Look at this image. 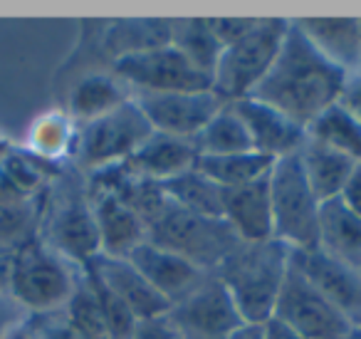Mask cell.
I'll return each instance as SVG.
<instances>
[{
  "label": "cell",
  "mask_w": 361,
  "mask_h": 339,
  "mask_svg": "<svg viewBox=\"0 0 361 339\" xmlns=\"http://www.w3.org/2000/svg\"><path fill=\"white\" fill-rule=\"evenodd\" d=\"M344 82L346 72L331 65L307 40L297 23L290 20L280 55L252 97L280 109L307 129L322 112L341 100Z\"/></svg>",
  "instance_id": "6da1fadb"
},
{
  "label": "cell",
  "mask_w": 361,
  "mask_h": 339,
  "mask_svg": "<svg viewBox=\"0 0 361 339\" xmlns=\"http://www.w3.org/2000/svg\"><path fill=\"white\" fill-rule=\"evenodd\" d=\"M290 270V248L280 240L240 243L213 273L226 285L245 322L265 324Z\"/></svg>",
  "instance_id": "7a4b0ae2"
},
{
  "label": "cell",
  "mask_w": 361,
  "mask_h": 339,
  "mask_svg": "<svg viewBox=\"0 0 361 339\" xmlns=\"http://www.w3.org/2000/svg\"><path fill=\"white\" fill-rule=\"evenodd\" d=\"M6 263V292L25 314H57L72 297L80 280V268L57 255L37 235L18 248Z\"/></svg>",
  "instance_id": "3957f363"
},
{
  "label": "cell",
  "mask_w": 361,
  "mask_h": 339,
  "mask_svg": "<svg viewBox=\"0 0 361 339\" xmlns=\"http://www.w3.org/2000/svg\"><path fill=\"white\" fill-rule=\"evenodd\" d=\"M287 30H290V20L257 18L245 35L223 47L213 70V92L228 105L255 95L280 55Z\"/></svg>",
  "instance_id": "277c9868"
},
{
  "label": "cell",
  "mask_w": 361,
  "mask_h": 339,
  "mask_svg": "<svg viewBox=\"0 0 361 339\" xmlns=\"http://www.w3.org/2000/svg\"><path fill=\"white\" fill-rule=\"evenodd\" d=\"M146 240L183 255L206 273H213L240 245V240L223 220L188 213L166 198V194L154 213L146 218Z\"/></svg>",
  "instance_id": "5b68a950"
},
{
  "label": "cell",
  "mask_w": 361,
  "mask_h": 339,
  "mask_svg": "<svg viewBox=\"0 0 361 339\" xmlns=\"http://www.w3.org/2000/svg\"><path fill=\"white\" fill-rule=\"evenodd\" d=\"M270 201L275 240L290 250L317 248V223H319V198L310 189L297 154L282 156L270 169Z\"/></svg>",
  "instance_id": "8992f818"
},
{
  "label": "cell",
  "mask_w": 361,
  "mask_h": 339,
  "mask_svg": "<svg viewBox=\"0 0 361 339\" xmlns=\"http://www.w3.org/2000/svg\"><path fill=\"white\" fill-rule=\"evenodd\" d=\"M111 75L134 95H169V92L213 90V80L201 72L171 42L124 55L111 65Z\"/></svg>",
  "instance_id": "52a82bcc"
},
{
  "label": "cell",
  "mask_w": 361,
  "mask_h": 339,
  "mask_svg": "<svg viewBox=\"0 0 361 339\" xmlns=\"http://www.w3.org/2000/svg\"><path fill=\"white\" fill-rule=\"evenodd\" d=\"M151 134L154 129L149 119L131 97L111 114L80 126L75 161L87 174L111 169V166L124 164Z\"/></svg>",
  "instance_id": "ba28073f"
},
{
  "label": "cell",
  "mask_w": 361,
  "mask_h": 339,
  "mask_svg": "<svg viewBox=\"0 0 361 339\" xmlns=\"http://www.w3.org/2000/svg\"><path fill=\"white\" fill-rule=\"evenodd\" d=\"M270 319L285 324L305 339H341L351 327H356L329 297H324L292 265V260Z\"/></svg>",
  "instance_id": "9c48e42d"
},
{
  "label": "cell",
  "mask_w": 361,
  "mask_h": 339,
  "mask_svg": "<svg viewBox=\"0 0 361 339\" xmlns=\"http://www.w3.org/2000/svg\"><path fill=\"white\" fill-rule=\"evenodd\" d=\"M166 319L180 339H231L245 322L216 273H208L191 292L176 299Z\"/></svg>",
  "instance_id": "30bf717a"
},
{
  "label": "cell",
  "mask_w": 361,
  "mask_h": 339,
  "mask_svg": "<svg viewBox=\"0 0 361 339\" xmlns=\"http://www.w3.org/2000/svg\"><path fill=\"white\" fill-rule=\"evenodd\" d=\"M156 134L193 141L201 129L228 105L213 90L169 92V95H134Z\"/></svg>",
  "instance_id": "8fae6325"
},
{
  "label": "cell",
  "mask_w": 361,
  "mask_h": 339,
  "mask_svg": "<svg viewBox=\"0 0 361 339\" xmlns=\"http://www.w3.org/2000/svg\"><path fill=\"white\" fill-rule=\"evenodd\" d=\"M57 255L72 263L75 268H87L102 255L99 230L92 213L90 198L70 196L60 201L57 208L47 213L45 235H40Z\"/></svg>",
  "instance_id": "7c38bea8"
},
{
  "label": "cell",
  "mask_w": 361,
  "mask_h": 339,
  "mask_svg": "<svg viewBox=\"0 0 361 339\" xmlns=\"http://www.w3.org/2000/svg\"><path fill=\"white\" fill-rule=\"evenodd\" d=\"M231 105L245 124L255 151L275 161L282 159V156L300 154L302 144L307 139V129L302 124H297L295 119L282 114L280 109L255 100V97H245V100L231 102Z\"/></svg>",
  "instance_id": "4fadbf2b"
},
{
  "label": "cell",
  "mask_w": 361,
  "mask_h": 339,
  "mask_svg": "<svg viewBox=\"0 0 361 339\" xmlns=\"http://www.w3.org/2000/svg\"><path fill=\"white\" fill-rule=\"evenodd\" d=\"M290 260L324 297H329L354 324H361V273L329 258L322 250H290Z\"/></svg>",
  "instance_id": "5bb4252c"
},
{
  "label": "cell",
  "mask_w": 361,
  "mask_h": 339,
  "mask_svg": "<svg viewBox=\"0 0 361 339\" xmlns=\"http://www.w3.org/2000/svg\"><path fill=\"white\" fill-rule=\"evenodd\" d=\"M126 260L139 270L141 278L161 297L169 299V304H173L176 299L188 295L208 275L206 270L193 265L183 255L173 253L169 248H161V245L151 243V240H144Z\"/></svg>",
  "instance_id": "9a60e30c"
},
{
  "label": "cell",
  "mask_w": 361,
  "mask_h": 339,
  "mask_svg": "<svg viewBox=\"0 0 361 339\" xmlns=\"http://www.w3.org/2000/svg\"><path fill=\"white\" fill-rule=\"evenodd\" d=\"M87 198L92 203V213H94L97 230H99L102 255H106V258H129L149 238L141 215L116 194L90 189Z\"/></svg>",
  "instance_id": "2e32d148"
},
{
  "label": "cell",
  "mask_w": 361,
  "mask_h": 339,
  "mask_svg": "<svg viewBox=\"0 0 361 339\" xmlns=\"http://www.w3.org/2000/svg\"><path fill=\"white\" fill-rule=\"evenodd\" d=\"M267 176L252 181V184L226 191V198H223V223L233 230V235L240 243H267V240H275L270 181H267Z\"/></svg>",
  "instance_id": "e0dca14e"
},
{
  "label": "cell",
  "mask_w": 361,
  "mask_h": 339,
  "mask_svg": "<svg viewBox=\"0 0 361 339\" xmlns=\"http://www.w3.org/2000/svg\"><path fill=\"white\" fill-rule=\"evenodd\" d=\"M196 146L193 141L176 139L166 134H151L124 164H119L129 176L149 184H166L176 176L186 174L196 166Z\"/></svg>",
  "instance_id": "ac0fdd59"
},
{
  "label": "cell",
  "mask_w": 361,
  "mask_h": 339,
  "mask_svg": "<svg viewBox=\"0 0 361 339\" xmlns=\"http://www.w3.org/2000/svg\"><path fill=\"white\" fill-rule=\"evenodd\" d=\"M87 268L126 304V309L134 314L136 322L164 317L169 312L171 307L169 299L161 297L126 258H106V255H99Z\"/></svg>",
  "instance_id": "d6986e66"
},
{
  "label": "cell",
  "mask_w": 361,
  "mask_h": 339,
  "mask_svg": "<svg viewBox=\"0 0 361 339\" xmlns=\"http://www.w3.org/2000/svg\"><path fill=\"white\" fill-rule=\"evenodd\" d=\"M305 37L346 75L361 67V20L356 18H307L295 20Z\"/></svg>",
  "instance_id": "ffe728a7"
},
{
  "label": "cell",
  "mask_w": 361,
  "mask_h": 339,
  "mask_svg": "<svg viewBox=\"0 0 361 339\" xmlns=\"http://www.w3.org/2000/svg\"><path fill=\"white\" fill-rule=\"evenodd\" d=\"M317 250L361 273V215L346 208L339 198L322 203Z\"/></svg>",
  "instance_id": "44dd1931"
},
{
  "label": "cell",
  "mask_w": 361,
  "mask_h": 339,
  "mask_svg": "<svg viewBox=\"0 0 361 339\" xmlns=\"http://www.w3.org/2000/svg\"><path fill=\"white\" fill-rule=\"evenodd\" d=\"M77 139H80V124L65 109H47L30 121L23 149L35 159L60 169L65 161L75 159Z\"/></svg>",
  "instance_id": "7402d4cb"
},
{
  "label": "cell",
  "mask_w": 361,
  "mask_h": 339,
  "mask_svg": "<svg viewBox=\"0 0 361 339\" xmlns=\"http://www.w3.org/2000/svg\"><path fill=\"white\" fill-rule=\"evenodd\" d=\"M126 100H131V95L111 72H90L72 85L65 112L82 126L111 114Z\"/></svg>",
  "instance_id": "603a6c76"
},
{
  "label": "cell",
  "mask_w": 361,
  "mask_h": 339,
  "mask_svg": "<svg viewBox=\"0 0 361 339\" xmlns=\"http://www.w3.org/2000/svg\"><path fill=\"white\" fill-rule=\"evenodd\" d=\"M297 159H300L302 174H305L310 189L314 191V196L319 198V203L339 198L351 169L359 164V161L349 159V156L339 154V151L317 144L310 136L302 144Z\"/></svg>",
  "instance_id": "cb8c5ba5"
},
{
  "label": "cell",
  "mask_w": 361,
  "mask_h": 339,
  "mask_svg": "<svg viewBox=\"0 0 361 339\" xmlns=\"http://www.w3.org/2000/svg\"><path fill=\"white\" fill-rule=\"evenodd\" d=\"M171 25L173 20H159V18L106 23L104 35H102V50L109 55L111 65H114L124 55H134V52L171 42Z\"/></svg>",
  "instance_id": "d4e9b609"
},
{
  "label": "cell",
  "mask_w": 361,
  "mask_h": 339,
  "mask_svg": "<svg viewBox=\"0 0 361 339\" xmlns=\"http://www.w3.org/2000/svg\"><path fill=\"white\" fill-rule=\"evenodd\" d=\"M166 198L173 201L178 208L188 210L193 215L211 220H223V198H226V189L213 184L208 176L193 166L186 174L176 176V179L161 184Z\"/></svg>",
  "instance_id": "484cf974"
},
{
  "label": "cell",
  "mask_w": 361,
  "mask_h": 339,
  "mask_svg": "<svg viewBox=\"0 0 361 339\" xmlns=\"http://www.w3.org/2000/svg\"><path fill=\"white\" fill-rule=\"evenodd\" d=\"M272 164H275V159L260 154V151H243V154L228 156H198L196 159V169L226 191L265 179L270 174Z\"/></svg>",
  "instance_id": "4316f807"
},
{
  "label": "cell",
  "mask_w": 361,
  "mask_h": 339,
  "mask_svg": "<svg viewBox=\"0 0 361 339\" xmlns=\"http://www.w3.org/2000/svg\"><path fill=\"white\" fill-rule=\"evenodd\" d=\"M307 136L326 149H334L349 159L361 161V121L341 102L322 112L307 126Z\"/></svg>",
  "instance_id": "83f0119b"
},
{
  "label": "cell",
  "mask_w": 361,
  "mask_h": 339,
  "mask_svg": "<svg viewBox=\"0 0 361 339\" xmlns=\"http://www.w3.org/2000/svg\"><path fill=\"white\" fill-rule=\"evenodd\" d=\"M171 45L178 47L198 70L206 72L213 80V70L218 65L223 45L218 42L208 18H180V20H173V25H171Z\"/></svg>",
  "instance_id": "f1b7e54d"
},
{
  "label": "cell",
  "mask_w": 361,
  "mask_h": 339,
  "mask_svg": "<svg viewBox=\"0 0 361 339\" xmlns=\"http://www.w3.org/2000/svg\"><path fill=\"white\" fill-rule=\"evenodd\" d=\"M198 156H228V154H243V151H255L250 144V136L233 109V105H226L206 126L201 134L193 139Z\"/></svg>",
  "instance_id": "f546056e"
},
{
  "label": "cell",
  "mask_w": 361,
  "mask_h": 339,
  "mask_svg": "<svg viewBox=\"0 0 361 339\" xmlns=\"http://www.w3.org/2000/svg\"><path fill=\"white\" fill-rule=\"evenodd\" d=\"M60 319L77 339H111L109 324L102 312V304L92 290L85 273H80L77 287L67 304L60 309Z\"/></svg>",
  "instance_id": "4dcf8cb0"
},
{
  "label": "cell",
  "mask_w": 361,
  "mask_h": 339,
  "mask_svg": "<svg viewBox=\"0 0 361 339\" xmlns=\"http://www.w3.org/2000/svg\"><path fill=\"white\" fill-rule=\"evenodd\" d=\"M211 28L216 32L218 42L223 47H228L231 42H235L240 35H245L252 25H255L257 18H208Z\"/></svg>",
  "instance_id": "1f68e13d"
},
{
  "label": "cell",
  "mask_w": 361,
  "mask_h": 339,
  "mask_svg": "<svg viewBox=\"0 0 361 339\" xmlns=\"http://www.w3.org/2000/svg\"><path fill=\"white\" fill-rule=\"evenodd\" d=\"M129 339H180L176 334V329L169 324V319L156 317V319H146V322H139Z\"/></svg>",
  "instance_id": "d6a6232c"
},
{
  "label": "cell",
  "mask_w": 361,
  "mask_h": 339,
  "mask_svg": "<svg viewBox=\"0 0 361 339\" xmlns=\"http://www.w3.org/2000/svg\"><path fill=\"white\" fill-rule=\"evenodd\" d=\"M341 105L361 121V67L351 75H346L344 82V92H341Z\"/></svg>",
  "instance_id": "836d02e7"
},
{
  "label": "cell",
  "mask_w": 361,
  "mask_h": 339,
  "mask_svg": "<svg viewBox=\"0 0 361 339\" xmlns=\"http://www.w3.org/2000/svg\"><path fill=\"white\" fill-rule=\"evenodd\" d=\"M339 201L346 208H351L354 213L361 215V161L351 169L349 179H346L344 189L339 194Z\"/></svg>",
  "instance_id": "e575fe53"
},
{
  "label": "cell",
  "mask_w": 361,
  "mask_h": 339,
  "mask_svg": "<svg viewBox=\"0 0 361 339\" xmlns=\"http://www.w3.org/2000/svg\"><path fill=\"white\" fill-rule=\"evenodd\" d=\"M23 317H25V312H23V309L16 304V299L3 290V292H0V339L6 337L8 329Z\"/></svg>",
  "instance_id": "d590c367"
},
{
  "label": "cell",
  "mask_w": 361,
  "mask_h": 339,
  "mask_svg": "<svg viewBox=\"0 0 361 339\" xmlns=\"http://www.w3.org/2000/svg\"><path fill=\"white\" fill-rule=\"evenodd\" d=\"M3 339H42L40 322H37V317H32V314H25V317L18 319V322L8 329V334Z\"/></svg>",
  "instance_id": "8d00e7d4"
},
{
  "label": "cell",
  "mask_w": 361,
  "mask_h": 339,
  "mask_svg": "<svg viewBox=\"0 0 361 339\" xmlns=\"http://www.w3.org/2000/svg\"><path fill=\"white\" fill-rule=\"evenodd\" d=\"M265 337L267 339H305L302 334L292 332L290 327L275 322V319H267V322H265Z\"/></svg>",
  "instance_id": "74e56055"
},
{
  "label": "cell",
  "mask_w": 361,
  "mask_h": 339,
  "mask_svg": "<svg viewBox=\"0 0 361 339\" xmlns=\"http://www.w3.org/2000/svg\"><path fill=\"white\" fill-rule=\"evenodd\" d=\"M231 339H267L265 337V324H255V322H243L240 327L233 332Z\"/></svg>",
  "instance_id": "f35d334b"
},
{
  "label": "cell",
  "mask_w": 361,
  "mask_h": 339,
  "mask_svg": "<svg viewBox=\"0 0 361 339\" xmlns=\"http://www.w3.org/2000/svg\"><path fill=\"white\" fill-rule=\"evenodd\" d=\"M11 149H13V141L8 139V136H3V134H0V159H3V156H6Z\"/></svg>",
  "instance_id": "ab89813d"
},
{
  "label": "cell",
  "mask_w": 361,
  "mask_h": 339,
  "mask_svg": "<svg viewBox=\"0 0 361 339\" xmlns=\"http://www.w3.org/2000/svg\"><path fill=\"white\" fill-rule=\"evenodd\" d=\"M341 339H361V324H356V327H351L349 332H346Z\"/></svg>",
  "instance_id": "60d3db41"
},
{
  "label": "cell",
  "mask_w": 361,
  "mask_h": 339,
  "mask_svg": "<svg viewBox=\"0 0 361 339\" xmlns=\"http://www.w3.org/2000/svg\"><path fill=\"white\" fill-rule=\"evenodd\" d=\"M6 290V263L0 260V292Z\"/></svg>",
  "instance_id": "b9f144b4"
}]
</instances>
